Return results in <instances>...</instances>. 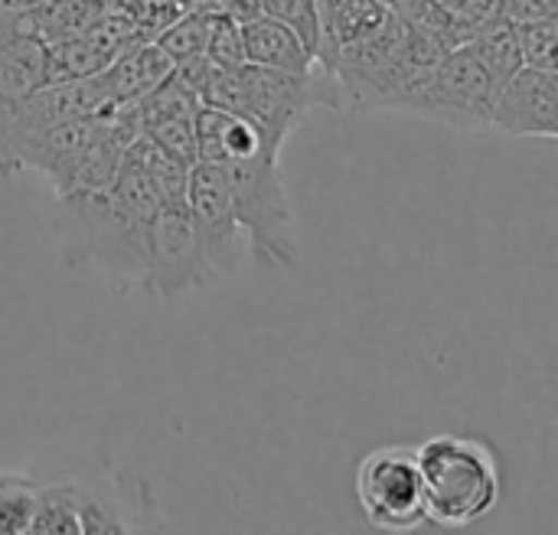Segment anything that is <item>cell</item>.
Segmentation results:
<instances>
[{
	"label": "cell",
	"instance_id": "18",
	"mask_svg": "<svg viewBox=\"0 0 558 535\" xmlns=\"http://www.w3.org/2000/svg\"><path fill=\"white\" fill-rule=\"evenodd\" d=\"M517 39H520V56L523 65L533 69H553L558 72V20L556 16H536L517 23Z\"/></svg>",
	"mask_w": 558,
	"mask_h": 535
},
{
	"label": "cell",
	"instance_id": "6",
	"mask_svg": "<svg viewBox=\"0 0 558 535\" xmlns=\"http://www.w3.org/2000/svg\"><path fill=\"white\" fill-rule=\"evenodd\" d=\"M356 500L366 523L379 533H409L425 523L422 477L415 448L389 445L360 461Z\"/></svg>",
	"mask_w": 558,
	"mask_h": 535
},
{
	"label": "cell",
	"instance_id": "11",
	"mask_svg": "<svg viewBox=\"0 0 558 535\" xmlns=\"http://www.w3.org/2000/svg\"><path fill=\"white\" fill-rule=\"evenodd\" d=\"M173 59L154 42V39H137L128 49H121L95 78L98 92L105 95V101L111 108H124L137 98H144L150 88H157L170 72H173Z\"/></svg>",
	"mask_w": 558,
	"mask_h": 535
},
{
	"label": "cell",
	"instance_id": "10",
	"mask_svg": "<svg viewBox=\"0 0 558 535\" xmlns=\"http://www.w3.org/2000/svg\"><path fill=\"white\" fill-rule=\"evenodd\" d=\"M131 523L121 510L98 490L75 481H59L39 487L36 513L29 533L43 535H88V533H128Z\"/></svg>",
	"mask_w": 558,
	"mask_h": 535
},
{
	"label": "cell",
	"instance_id": "23",
	"mask_svg": "<svg viewBox=\"0 0 558 535\" xmlns=\"http://www.w3.org/2000/svg\"><path fill=\"white\" fill-rule=\"evenodd\" d=\"M558 0H504V16L513 23L536 20V16H556Z\"/></svg>",
	"mask_w": 558,
	"mask_h": 535
},
{
	"label": "cell",
	"instance_id": "14",
	"mask_svg": "<svg viewBox=\"0 0 558 535\" xmlns=\"http://www.w3.org/2000/svg\"><path fill=\"white\" fill-rule=\"evenodd\" d=\"M39 85H46V42L33 36H0V124Z\"/></svg>",
	"mask_w": 558,
	"mask_h": 535
},
{
	"label": "cell",
	"instance_id": "24",
	"mask_svg": "<svg viewBox=\"0 0 558 535\" xmlns=\"http://www.w3.org/2000/svg\"><path fill=\"white\" fill-rule=\"evenodd\" d=\"M386 3H389V7H392V3H396V0H386Z\"/></svg>",
	"mask_w": 558,
	"mask_h": 535
},
{
	"label": "cell",
	"instance_id": "21",
	"mask_svg": "<svg viewBox=\"0 0 558 535\" xmlns=\"http://www.w3.org/2000/svg\"><path fill=\"white\" fill-rule=\"evenodd\" d=\"M461 26L471 29V36L487 26L490 20H497L504 13V0H438Z\"/></svg>",
	"mask_w": 558,
	"mask_h": 535
},
{
	"label": "cell",
	"instance_id": "3",
	"mask_svg": "<svg viewBox=\"0 0 558 535\" xmlns=\"http://www.w3.org/2000/svg\"><path fill=\"white\" fill-rule=\"evenodd\" d=\"M281 150L284 147L268 144L252 157L219 163L229 180L235 219L245 232L248 255L262 268L298 265V229L281 177Z\"/></svg>",
	"mask_w": 558,
	"mask_h": 535
},
{
	"label": "cell",
	"instance_id": "1",
	"mask_svg": "<svg viewBox=\"0 0 558 535\" xmlns=\"http://www.w3.org/2000/svg\"><path fill=\"white\" fill-rule=\"evenodd\" d=\"M425 523L468 530L494 513L504 497V474L494 448L468 435H435L415 448Z\"/></svg>",
	"mask_w": 558,
	"mask_h": 535
},
{
	"label": "cell",
	"instance_id": "19",
	"mask_svg": "<svg viewBox=\"0 0 558 535\" xmlns=\"http://www.w3.org/2000/svg\"><path fill=\"white\" fill-rule=\"evenodd\" d=\"M262 16H271L284 26H291L311 49H317L320 33V3L317 0H258Z\"/></svg>",
	"mask_w": 558,
	"mask_h": 535
},
{
	"label": "cell",
	"instance_id": "16",
	"mask_svg": "<svg viewBox=\"0 0 558 535\" xmlns=\"http://www.w3.org/2000/svg\"><path fill=\"white\" fill-rule=\"evenodd\" d=\"M209 26H213V13L203 7V3H193L186 13H180L173 23H167L154 42L173 59V62H183L190 56H206V46H209Z\"/></svg>",
	"mask_w": 558,
	"mask_h": 535
},
{
	"label": "cell",
	"instance_id": "12",
	"mask_svg": "<svg viewBox=\"0 0 558 535\" xmlns=\"http://www.w3.org/2000/svg\"><path fill=\"white\" fill-rule=\"evenodd\" d=\"M284 147L278 137H271L255 118L229 108L203 105L196 114V160L209 163H229L258 154L262 147Z\"/></svg>",
	"mask_w": 558,
	"mask_h": 535
},
{
	"label": "cell",
	"instance_id": "5",
	"mask_svg": "<svg viewBox=\"0 0 558 535\" xmlns=\"http://www.w3.org/2000/svg\"><path fill=\"white\" fill-rule=\"evenodd\" d=\"M216 281L213 265L203 255L193 216L183 203H163L147 222V258H144V291L173 301L196 288Z\"/></svg>",
	"mask_w": 558,
	"mask_h": 535
},
{
	"label": "cell",
	"instance_id": "13",
	"mask_svg": "<svg viewBox=\"0 0 558 535\" xmlns=\"http://www.w3.org/2000/svg\"><path fill=\"white\" fill-rule=\"evenodd\" d=\"M242 56L252 65L278 69V72H311L317 65L314 49L291 26L271 16H258L242 26Z\"/></svg>",
	"mask_w": 558,
	"mask_h": 535
},
{
	"label": "cell",
	"instance_id": "2",
	"mask_svg": "<svg viewBox=\"0 0 558 535\" xmlns=\"http://www.w3.org/2000/svg\"><path fill=\"white\" fill-rule=\"evenodd\" d=\"M62 258L72 268H95L141 281L147 258V219L121 206L111 190L59 196Z\"/></svg>",
	"mask_w": 558,
	"mask_h": 535
},
{
	"label": "cell",
	"instance_id": "9",
	"mask_svg": "<svg viewBox=\"0 0 558 535\" xmlns=\"http://www.w3.org/2000/svg\"><path fill=\"white\" fill-rule=\"evenodd\" d=\"M490 127L507 137H558V72L520 65L500 88Z\"/></svg>",
	"mask_w": 558,
	"mask_h": 535
},
{
	"label": "cell",
	"instance_id": "7",
	"mask_svg": "<svg viewBox=\"0 0 558 535\" xmlns=\"http://www.w3.org/2000/svg\"><path fill=\"white\" fill-rule=\"evenodd\" d=\"M186 209L193 216L203 255L213 265L216 278L219 275H235L242 268L245 255H248V242H245V232H242V226L235 219L229 180H226L219 163L196 160L190 167Z\"/></svg>",
	"mask_w": 558,
	"mask_h": 535
},
{
	"label": "cell",
	"instance_id": "8",
	"mask_svg": "<svg viewBox=\"0 0 558 535\" xmlns=\"http://www.w3.org/2000/svg\"><path fill=\"white\" fill-rule=\"evenodd\" d=\"M203 101L199 95L170 72L157 88H150L144 98L124 105L128 121L134 124L137 137L154 141L167 154H173L183 163H196V114Z\"/></svg>",
	"mask_w": 558,
	"mask_h": 535
},
{
	"label": "cell",
	"instance_id": "17",
	"mask_svg": "<svg viewBox=\"0 0 558 535\" xmlns=\"http://www.w3.org/2000/svg\"><path fill=\"white\" fill-rule=\"evenodd\" d=\"M39 484L26 474H0V535L29 533Z\"/></svg>",
	"mask_w": 558,
	"mask_h": 535
},
{
	"label": "cell",
	"instance_id": "20",
	"mask_svg": "<svg viewBox=\"0 0 558 535\" xmlns=\"http://www.w3.org/2000/svg\"><path fill=\"white\" fill-rule=\"evenodd\" d=\"M209 13H213V10H209ZM206 56H209L213 62H219V65H239V62H245V56H242V26L232 23L229 16L213 13Z\"/></svg>",
	"mask_w": 558,
	"mask_h": 535
},
{
	"label": "cell",
	"instance_id": "15",
	"mask_svg": "<svg viewBox=\"0 0 558 535\" xmlns=\"http://www.w3.org/2000/svg\"><path fill=\"white\" fill-rule=\"evenodd\" d=\"M464 49L474 52V59L490 72V78L497 85H504L520 65H523V56H520V39H517V23L510 16H497L490 20L487 26H481L468 42Z\"/></svg>",
	"mask_w": 558,
	"mask_h": 535
},
{
	"label": "cell",
	"instance_id": "4",
	"mask_svg": "<svg viewBox=\"0 0 558 535\" xmlns=\"http://www.w3.org/2000/svg\"><path fill=\"white\" fill-rule=\"evenodd\" d=\"M497 82L490 72L474 59L471 49H448L432 72L415 85L409 95L402 114L441 121L451 127L481 131L490 127L494 101H497Z\"/></svg>",
	"mask_w": 558,
	"mask_h": 535
},
{
	"label": "cell",
	"instance_id": "22",
	"mask_svg": "<svg viewBox=\"0 0 558 535\" xmlns=\"http://www.w3.org/2000/svg\"><path fill=\"white\" fill-rule=\"evenodd\" d=\"M196 3H203L206 10H213L219 16H229L239 26H245V23H252V20L262 16L258 0H196Z\"/></svg>",
	"mask_w": 558,
	"mask_h": 535
}]
</instances>
